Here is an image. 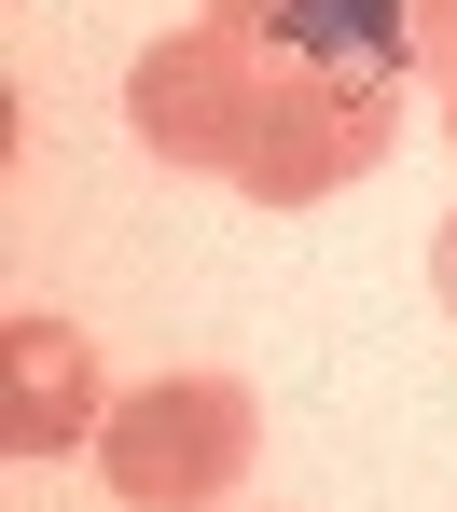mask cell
I'll list each match as a JSON object with an SVG mask.
<instances>
[{
	"mask_svg": "<svg viewBox=\"0 0 457 512\" xmlns=\"http://www.w3.org/2000/svg\"><path fill=\"white\" fill-rule=\"evenodd\" d=\"M291 42H347V56H374V42H402V28H388V0H319V14H291Z\"/></svg>",
	"mask_w": 457,
	"mask_h": 512,
	"instance_id": "1",
	"label": "cell"
}]
</instances>
